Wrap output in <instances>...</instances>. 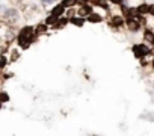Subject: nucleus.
Instances as JSON below:
<instances>
[{
    "label": "nucleus",
    "instance_id": "nucleus-1",
    "mask_svg": "<svg viewBox=\"0 0 154 136\" xmlns=\"http://www.w3.org/2000/svg\"><path fill=\"white\" fill-rule=\"evenodd\" d=\"M33 35H35V30L32 29V27H24V29H21V32H20V35H18V44L21 45V47H29L30 45V42H32V39H33Z\"/></svg>",
    "mask_w": 154,
    "mask_h": 136
},
{
    "label": "nucleus",
    "instance_id": "nucleus-2",
    "mask_svg": "<svg viewBox=\"0 0 154 136\" xmlns=\"http://www.w3.org/2000/svg\"><path fill=\"white\" fill-rule=\"evenodd\" d=\"M91 12H92V8H91L89 5H86V3H82V6H80L79 9H77V15L82 17V18L88 17Z\"/></svg>",
    "mask_w": 154,
    "mask_h": 136
},
{
    "label": "nucleus",
    "instance_id": "nucleus-3",
    "mask_svg": "<svg viewBox=\"0 0 154 136\" xmlns=\"http://www.w3.org/2000/svg\"><path fill=\"white\" fill-rule=\"evenodd\" d=\"M133 51H134V56L136 57H145L146 53H148V48L143 47V45H134L133 47Z\"/></svg>",
    "mask_w": 154,
    "mask_h": 136
},
{
    "label": "nucleus",
    "instance_id": "nucleus-4",
    "mask_svg": "<svg viewBox=\"0 0 154 136\" xmlns=\"http://www.w3.org/2000/svg\"><path fill=\"white\" fill-rule=\"evenodd\" d=\"M125 21H127L128 29H130V30H133V32H136V30L139 29V26H140V23H139L136 18H131V17H130V18H127Z\"/></svg>",
    "mask_w": 154,
    "mask_h": 136
},
{
    "label": "nucleus",
    "instance_id": "nucleus-5",
    "mask_svg": "<svg viewBox=\"0 0 154 136\" xmlns=\"http://www.w3.org/2000/svg\"><path fill=\"white\" fill-rule=\"evenodd\" d=\"M3 17H5V18H9V20H17V17H18L17 9H14V8L6 9V11L3 12Z\"/></svg>",
    "mask_w": 154,
    "mask_h": 136
},
{
    "label": "nucleus",
    "instance_id": "nucleus-6",
    "mask_svg": "<svg viewBox=\"0 0 154 136\" xmlns=\"http://www.w3.org/2000/svg\"><path fill=\"white\" fill-rule=\"evenodd\" d=\"M65 9H66V8H65L62 3H60V5H57L56 8H53V11H51V15H54V17H60V15L65 12Z\"/></svg>",
    "mask_w": 154,
    "mask_h": 136
},
{
    "label": "nucleus",
    "instance_id": "nucleus-7",
    "mask_svg": "<svg viewBox=\"0 0 154 136\" xmlns=\"http://www.w3.org/2000/svg\"><path fill=\"white\" fill-rule=\"evenodd\" d=\"M86 18H88V21H91V23H100V21H101V15H98V14H95V12H91Z\"/></svg>",
    "mask_w": 154,
    "mask_h": 136
},
{
    "label": "nucleus",
    "instance_id": "nucleus-8",
    "mask_svg": "<svg viewBox=\"0 0 154 136\" xmlns=\"http://www.w3.org/2000/svg\"><path fill=\"white\" fill-rule=\"evenodd\" d=\"M143 38H145V41H146V42L154 44V33H152L151 30H146V32L143 33Z\"/></svg>",
    "mask_w": 154,
    "mask_h": 136
},
{
    "label": "nucleus",
    "instance_id": "nucleus-9",
    "mask_svg": "<svg viewBox=\"0 0 154 136\" xmlns=\"http://www.w3.org/2000/svg\"><path fill=\"white\" fill-rule=\"evenodd\" d=\"M69 21H71L72 24H75V26H83V23H85V18H82V17H79V15H77V17H72Z\"/></svg>",
    "mask_w": 154,
    "mask_h": 136
},
{
    "label": "nucleus",
    "instance_id": "nucleus-10",
    "mask_svg": "<svg viewBox=\"0 0 154 136\" xmlns=\"http://www.w3.org/2000/svg\"><path fill=\"white\" fill-rule=\"evenodd\" d=\"M149 9V5H140L136 8V14H146Z\"/></svg>",
    "mask_w": 154,
    "mask_h": 136
},
{
    "label": "nucleus",
    "instance_id": "nucleus-11",
    "mask_svg": "<svg viewBox=\"0 0 154 136\" xmlns=\"http://www.w3.org/2000/svg\"><path fill=\"white\" fill-rule=\"evenodd\" d=\"M124 23V18L122 17H113L112 18V24H115V26H121Z\"/></svg>",
    "mask_w": 154,
    "mask_h": 136
},
{
    "label": "nucleus",
    "instance_id": "nucleus-12",
    "mask_svg": "<svg viewBox=\"0 0 154 136\" xmlns=\"http://www.w3.org/2000/svg\"><path fill=\"white\" fill-rule=\"evenodd\" d=\"M77 3V0H63L62 2V5L65 6V8H69V6H74Z\"/></svg>",
    "mask_w": 154,
    "mask_h": 136
},
{
    "label": "nucleus",
    "instance_id": "nucleus-13",
    "mask_svg": "<svg viewBox=\"0 0 154 136\" xmlns=\"http://www.w3.org/2000/svg\"><path fill=\"white\" fill-rule=\"evenodd\" d=\"M53 3H56V0H41L42 6H48V5H53Z\"/></svg>",
    "mask_w": 154,
    "mask_h": 136
},
{
    "label": "nucleus",
    "instance_id": "nucleus-14",
    "mask_svg": "<svg viewBox=\"0 0 154 136\" xmlns=\"http://www.w3.org/2000/svg\"><path fill=\"white\" fill-rule=\"evenodd\" d=\"M9 98H8V95H6V92H2L0 94V101H8Z\"/></svg>",
    "mask_w": 154,
    "mask_h": 136
},
{
    "label": "nucleus",
    "instance_id": "nucleus-15",
    "mask_svg": "<svg viewBox=\"0 0 154 136\" xmlns=\"http://www.w3.org/2000/svg\"><path fill=\"white\" fill-rule=\"evenodd\" d=\"M148 12H149L151 15H154V5H149V9H148Z\"/></svg>",
    "mask_w": 154,
    "mask_h": 136
},
{
    "label": "nucleus",
    "instance_id": "nucleus-16",
    "mask_svg": "<svg viewBox=\"0 0 154 136\" xmlns=\"http://www.w3.org/2000/svg\"><path fill=\"white\" fill-rule=\"evenodd\" d=\"M112 3H116V5H121L122 3V0H110Z\"/></svg>",
    "mask_w": 154,
    "mask_h": 136
},
{
    "label": "nucleus",
    "instance_id": "nucleus-17",
    "mask_svg": "<svg viewBox=\"0 0 154 136\" xmlns=\"http://www.w3.org/2000/svg\"><path fill=\"white\" fill-rule=\"evenodd\" d=\"M86 2H89V0H80V3H86Z\"/></svg>",
    "mask_w": 154,
    "mask_h": 136
},
{
    "label": "nucleus",
    "instance_id": "nucleus-18",
    "mask_svg": "<svg viewBox=\"0 0 154 136\" xmlns=\"http://www.w3.org/2000/svg\"><path fill=\"white\" fill-rule=\"evenodd\" d=\"M0 107H2V101H0Z\"/></svg>",
    "mask_w": 154,
    "mask_h": 136
},
{
    "label": "nucleus",
    "instance_id": "nucleus-19",
    "mask_svg": "<svg viewBox=\"0 0 154 136\" xmlns=\"http://www.w3.org/2000/svg\"><path fill=\"white\" fill-rule=\"evenodd\" d=\"M97 2H101V0H97Z\"/></svg>",
    "mask_w": 154,
    "mask_h": 136
},
{
    "label": "nucleus",
    "instance_id": "nucleus-20",
    "mask_svg": "<svg viewBox=\"0 0 154 136\" xmlns=\"http://www.w3.org/2000/svg\"><path fill=\"white\" fill-rule=\"evenodd\" d=\"M152 63H154V62H152Z\"/></svg>",
    "mask_w": 154,
    "mask_h": 136
}]
</instances>
